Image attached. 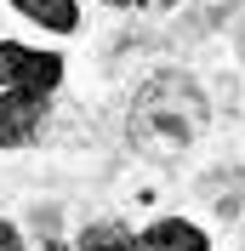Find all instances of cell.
<instances>
[{
    "mask_svg": "<svg viewBox=\"0 0 245 251\" xmlns=\"http://www.w3.org/2000/svg\"><path fill=\"white\" fill-rule=\"evenodd\" d=\"M137 6H148V12H166V6H183V0H137Z\"/></svg>",
    "mask_w": 245,
    "mask_h": 251,
    "instance_id": "8",
    "label": "cell"
},
{
    "mask_svg": "<svg viewBox=\"0 0 245 251\" xmlns=\"http://www.w3.org/2000/svg\"><path fill=\"white\" fill-rule=\"evenodd\" d=\"M131 143L148 160H177L188 154L205 131V92L188 75H154L143 80L137 103H131Z\"/></svg>",
    "mask_w": 245,
    "mask_h": 251,
    "instance_id": "1",
    "label": "cell"
},
{
    "mask_svg": "<svg viewBox=\"0 0 245 251\" xmlns=\"http://www.w3.org/2000/svg\"><path fill=\"white\" fill-rule=\"evenodd\" d=\"M108 6H125V0H108Z\"/></svg>",
    "mask_w": 245,
    "mask_h": 251,
    "instance_id": "9",
    "label": "cell"
},
{
    "mask_svg": "<svg viewBox=\"0 0 245 251\" xmlns=\"http://www.w3.org/2000/svg\"><path fill=\"white\" fill-rule=\"evenodd\" d=\"M12 6L29 17V23L51 29V34H74L80 29V6H74V0H12Z\"/></svg>",
    "mask_w": 245,
    "mask_h": 251,
    "instance_id": "5",
    "label": "cell"
},
{
    "mask_svg": "<svg viewBox=\"0 0 245 251\" xmlns=\"http://www.w3.org/2000/svg\"><path fill=\"white\" fill-rule=\"evenodd\" d=\"M0 251H23V234H17L12 223H0Z\"/></svg>",
    "mask_w": 245,
    "mask_h": 251,
    "instance_id": "7",
    "label": "cell"
},
{
    "mask_svg": "<svg viewBox=\"0 0 245 251\" xmlns=\"http://www.w3.org/2000/svg\"><path fill=\"white\" fill-rule=\"evenodd\" d=\"M57 80H63L57 51H29V46H17V40H0V86H23V92L51 97Z\"/></svg>",
    "mask_w": 245,
    "mask_h": 251,
    "instance_id": "2",
    "label": "cell"
},
{
    "mask_svg": "<svg viewBox=\"0 0 245 251\" xmlns=\"http://www.w3.org/2000/svg\"><path fill=\"white\" fill-rule=\"evenodd\" d=\"M74 251H131V234H125L120 223H97V228H86V234H80Z\"/></svg>",
    "mask_w": 245,
    "mask_h": 251,
    "instance_id": "6",
    "label": "cell"
},
{
    "mask_svg": "<svg viewBox=\"0 0 245 251\" xmlns=\"http://www.w3.org/2000/svg\"><path fill=\"white\" fill-rule=\"evenodd\" d=\"M46 114V97L40 92H23V86H6L0 97V149H17V143L34 137V126Z\"/></svg>",
    "mask_w": 245,
    "mask_h": 251,
    "instance_id": "3",
    "label": "cell"
},
{
    "mask_svg": "<svg viewBox=\"0 0 245 251\" xmlns=\"http://www.w3.org/2000/svg\"><path fill=\"white\" fill-rule=\"evenodd\" d=\"M137 251H211V246H205V234H199L194 223H183V217H160L148 234L137 240Z\"/></svg>",
    "mask_w": 245,
    "mask_h": 251,
    "instance_id": "4",
    "label": "cell"
}]
</instances>
